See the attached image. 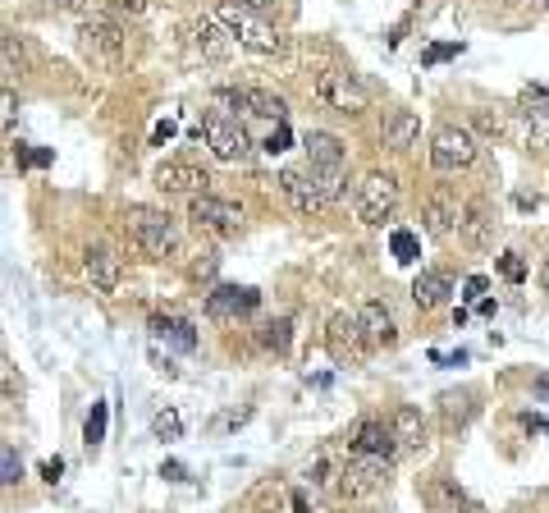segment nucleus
<instances>
[{"instance_id":"nucleus-22","label":"nucleus","mask_w":549,"mask_h":513,"mask_svg":"<svg viewBox=\"0 0 549 513\" xmlns=\"http://www.w3.org/2000/svg\"><path fill=\"white\" fill-rule=\"evenodd\" d=\"M421 225H426L431 239H449L453 225H458V202H453L449 193L426 197V202H421Z\"/></svg>"},{"instance_id":"nucleus-3","label":"nucleus","mask_w":549,"mask_h":513,"mask_svg":"<svg viewBox=\"0 0 549 513\" xmlns=\"http://www.w3.org/2000/svg\"><path fill=\"white\" fill-rule=\"evenodd\" d=\"M371 339L362 330V317L357 312H334L330 326H325V353H330L334 367H362Z\"/></svg>"},{"instance_id":"nucleus-6","label":"nucleus","mask_w":549,"mask_h":513,"mask_svg":"<svg viewBox=\"0 0 549 513\" xmlns=\"http://www.w3.org/2000/svg\"><path fill=\"white\" fill-rule=\"evenodd\" d=\"M312 97L321 101L325 110H334V115H362L366 110V88L357 83L353 74H344V69H321V74L312 78Z\"/></svg>"},{"instance_id":"nucleus-11","label":"nucleus","mask_w":549,"mask_h":513,"mask_svg":"<svg viewBox=\"0 0 549 513\" xmlns=\"http://www.w3.org/2000/svg\"><path fill=\"white\" fill-rule=\"evenodd\" d=\"M275 184H280V193L289 197V207L302 211V216H316V211L330 207V202H325V193H321V184H316V175H312V165H307V170H298V165H284Z\"/></svg>"},{"instance_id":"nucleus-4","label":"nucleus","mask_w":549,"mask_h":513,"mask_svg":"<svg viewBox=\"0 0 549 513\" xmlns=\"http://www.w3.org/2000/svg\"><path fill=\"white\" fill-rule=\"evenodd\" d=\"M124 225H129V234L138 239V248L151 252V257H165V252H174L179 230H174L170 211H161V207H124Z\"/></svg>"},{"instance_id":"nucleus-50","label":"nucleus","mask_w":549,"mask_h":513,"mask_svg":"<svg viewBox=\"0 0 549 513\" xmlns=\"http://www.w3.org/2000/svg\"><path fill=\"white\" fill-rule=\"evenodd\" d=\"M504 5H517V0H504Z\"/></svg>"},{"instance_id":"nucleus-34","label":"nucleus","mask_w":549,"mask_h":513,"mask_svg":"<svg viewBox=\"0 0 549 513\" xmlns=\"http://www.w3.org/2000/svg\"><path fill=\"white\" fill-rule=\"evenodd\" d=\"M289 147H293V133L284 129V124H275V133L261 142V152H266V156H280V152H289Z\"/></svg>"},{"instance_id":"nucleus-24","label":"nucleus","mask_w":549,"mask_h":513,"mask_svg":"<svg viewBox=\"0 0 549 513\" xmlns=\"http://www.w3.org/2000/svg\"><path fill=\"white\" fill-rule=\"evenodd\" d=\"M513 133L522 147H549V110H517L513 120Z\"/></svg>"},{"instance_id":"nucleus-21","label":"nucleus","mask_w":549,"mask_h":513,"mask_svg":"<svg viewBox=\"0 0 549 513\" xmlns=\"http://www.w3.org/2000/svg\"><path fill=\"white\" fill-rule=\"evenodd\" d=\"M453 294V275L449 271H421L417 280H412V303L421 307V312H435V307H444Z\"/></svg>"},{"instance_id":"nucleus-48","label":"nucleus","mask_w":549,"mask_h":513,"mask_svg":"<svg viewBox=\"0 0 549 513\" xmlns=\"http://www.w3.org/2000/svg\"><path fill=\"white\" fill-rule=\"evenodd\" d=\"M55 10H78V5H83V0H51Z\"/></svg>"},{"instance_id":"nucleus-49","label":"nucleus","mask_w":549,"mask_h":513,"mask_svg":"<svg viewBox=\"0 0 549 513\" xmlns=\"http://www.w3.org/2000/svg\"><path fill=\"white\" fill-rule=\"evenodd\" d=\"M257 513H275V509H257Z\"/></svg>"},{"instance_id":"nucleus-2","label":"nucleus","mask_w":549,"mask_h":513,"mask_svg":"<svg viewBox=\"0 0 549 513\" xmlns=\"http://www.w3.org/2000/svg\"><path fill=\"white\" fill-rule=\"evenodd\" d=\"M431 170L435 175H458L476 161V133L467 124H440L431 133Z\"/></svg>"},{"instance_id":"nucleus-40","label":"nucleus","mask_w":549,"mask_h":513,"mask_svg":"<svg viewBox=\"0 0 549 513\" xmlns=\"http://www.w3.org/2000/svg\"><path fill=\"white\" fill-rule=\"evenodd\" d=\"M463 289H467V294H463V298H481V294H485V289H490V280H485V275H472V280H467V284H463Z\"/></svg>"},{"instance_id":"nucleus-28","label":"nucleus","mask_w":549,"mask_h":513,"mask_svg":"<svg viewBox=\"0 0 549 513\" xmlns=\"http://www.w3.org/2000/svg\"><path fill=\"white\" fill-rule=\"evenodd\" d=\"M312 175H316V184H321L325 202H339V197H348V175H344V170H316V165H312Z\"/></svg>"},{"instance_id":"nucleus-37","label":"nucleus","mask_w":549,"mask_h":513,"mask_svg":"<svg viewBox=\"0 0 549 513\" xmlns=\"http://www.w3.org/2000/svg\"><path fill=\"white\" fill-rule=\"evenodd\" d=\"M193 280H211V275H216V252H202V262H193Z\"/></svg>"},{"instance_id":"nucleus-23","label":"nucleus","mask_w":549,"mask_h":513,"mask_svg":"<svg viewBox=\"0 0 549 513\" xmlns=\"http://www.w3.org/2000/svg\"><path fill=\"white\" fill-rule=\"evenodd\" d=\"M302 152H307V161L316 165V170H344V142L334 138V133L325 129H312L307 138H302Z\"/></svg>"},{"instance_id":"nucleus-19","label":"nucleus","mask_w":549,"mask_h":513,"mask_svg":"<svg viewBox=\"0 0 549 513\" xmlns=\"http://www.w3.org/2000/svg\"><path fill=\"white\" fill-rule=\"evenodd\" d=\"M417 138H421V120L412 110H385V120H380V147L408 152V147H417Z\"/></svg>"},{"instance_id":"nucleus-32","label":"nucleus","mask_w":549,"mask_h":513,"mask_svg":"<svg viewBox=\"0 0 549 513\" xmlns=\"http://www.w3.org/2000/svg\"><path fill=\"white\" fill-rule=\"evenodd\" d=\"M472 129L485 133V138H504V133H508V120H504V115H490V110H476V115H472Z\"/></svg>"},{"instance_id":"nucleus-13","label":"nucleus","mask_w":549,"mask_h":513,"mask_svg":"<svg viewBox=\"0 0 549 513\" xmlns=\"http://www.w3.org/2000/svg\"><path fill=\"white\" fill-rule=\"evenodd\" d=\"M257 303H261V294L252 284H216V289L206 294V317L234 321V317H243V312H252Z\"/></svg>"},{"instance_id":"nucleus-45","label":"nucleus","mask_w":549,"mask_h":513,"mask_svg":"<svg viewBox=\"0 0 549 513\" xmlns=\"http://www.w3.org/2000/svg\"><path fill=\"white\" fill-rule=\"evenodd\" d=\"M522 426H527V431H545V417H540V413H522Z\"/></svg>"},{"instance_id":"nucleus-5","label":"nucleus","mask_w":549,"mask_h":513,"mask_svg":"<svg viewBox=\"0 0 549 513\" xmlns=\"http://www.w3.org/2000/svg\"><path fill=\"white\" fill-rule=\"evenodd\" d=\"M357 220L362 225H385L394 211H399V179L389 175V170H371V175L357 184Z\"/></svg>"},{"instance_id":"nucleus-31","label":"nucleus","mask_w":549,"mask_h":513,"mask_svg":"<svg viewBox=\"0 0 549 513\" xmlns=\"http://www.w3.org/2000/svg\"><path fill=\"white\" fill-rule=\"evenodd\" d=\"M83 440H87V449H97L106 440V404H92V413L83 422Z\"/></svg>"},{"instance_id":"nucleus-30","label":"nucleus","mask_w":549,"mask_h":513,"mask_svg":"<svg viewBox=\"0 0 549 513\" xmlns=\"http://www.w3.org/2000/svg\"><path fill=\"white\" fill-rule=\"evenodd\" d=\"M151 436L156 440H179L183 436V417L174 408H161V413L151 417Z\"/></svg>"},{"instance_id":"nucleus-25","label":"nucleus","mask_w":549,"mask_h":513,"mask_svg":"<svg viewBox=\"0 0 549 513\" xmlns=\"http://www.w3.org/2000/svg\"><path fill=\"white\" fill-rule=\"evenodd\" d=\"M151 335L161 339V344H174L179 353H193L197 349V330L179 317H151Z\"/></svg>"},{"instance_id":"nucleus-36","label":"nucleus","mask_w":549,"mask_h":513,"mask_svg":"<svg viewBox=\"0 0 549 513\" xmlns=\"http://www.w3.org/2000/svg\"><path fill=\"white\" fill-rule=\"evenodd\" d=\"M243 422H252V408H229V413L216 417V431H238Z\"/></svg>"},{"instance_id":"nucleus-29","label":"nucleus","mask_w":549,"mask_h":513,"mask_svg":"<svg viewBox=\"0 0 549 513\" xmlns=\"http://www.w3.org/2000/svg\"><path fill=\"white\" fill-rule=\"evenodd\" d=\"M389 248H394V262H403V266L421 257V243H417V234L412 230H394L389 234Z\"/></svg>"},{"instance_id":"nucleus-39","label":"nucleus","mask_w":549,"mask_h":513,"mask_svg":"<svg viewBox=\"0 0 549 513\" xmlns=\"http://www.w3.org/2000/svg\"><path fill=\"white\" fill-rule=\"evenodd\" d=\"M60 472H65V459H46L42 463V481H51V486L60 481Z\"/></svg>"},{"instance_id":"nucleus-9","label":"nucleus","mask_w":549,"mask_h":513,"mask_svg":"<svg viewBox=\"0 0 549 513\" xmlns=\"http://www.w3.org/2000/svg\"><path fill=\"white\" fill-rule=\"evenodd\" d=\"M216 101L225 110L257 115V120H275V124H284V115H289L284 97H275V92H266V88H216Z\"/></svg>"},{"instance_id":"nucleus-38","label":"nucleus","mask_w":549,"mask_h":513,"mask_svg":"<svg viewBox=\"0 0 549 513\" xmlns=\"http://www.w3.org/2000/svg\"><path fill=\"white\" fill-rule=\"evenodd\" d=\"M458 51H463V46H431L421 60H426V65H440V60H449V55H458Z\"/></svg>"},{"instance_id":"nucleus-15","label":"nucleus","mask_w":549,"mask_h":513,"mask_svg":"<svg viewBox=\"0 0 549 513\" xmlns=\"http://www.w3.org/2000/svg\"><path fill=\"white\" fill-rule=\"evenodd\" d=\"M78 37H83L87 51H101L106 60H119L124 55V28H119L110 14H92V19L78 23Z\"/></svg>"},{"instance_id":"nucleus-41","label":"nucleus","mask_w":549,"mask_h":513,"mask_svg":"<svg viewBox=\"0 0 549 513\" xmlns=\"http://www.w3.org/2000/svg\"><path fill=\"white\" fill-rule=\"evenodd\" d=\"M531 394H536V399H545V404H549V376H545V372H536V376H531Z\"/></svg>"},{"instance_id":"nucleus-16","label":"nucleus","mask_w":549,"mask_h":513,"mask_svg":"<svg viewBox=\"0 0 549 513\" xmlns=\"http://www.w3.org/2000/svg\"><path fill=\"white\" fill-rule=\"evenodd\" d=\"M458 234L472 248H485V243L495 239V207L485 197H467L463 207H458Z\"/></svg>"},{"instance_id":"nucleus-42","label":"nucleus","mask_w":549,"mask_h":513,"mask_svg":"<svg viewBox=\"0 0 549 513\" xmlns=\"http://www.w3.org/2000/svg\"><path fill=\"white\" fill-rule=\"evenodd\" d=\"M238 5H248L252 14H270L275 5H284V0H238Z\"/></svg>"},{"instance_id":"nucleus-35","label":"nucleus","mask_w":549,"mask_h":513,"mask_svg":"<svg viewBox=\"0 0 549 513\" xmlns=\"http://www.w3.org/2000/svg\"><path fill=\"white\" fill-rule=\"evenodd\" d=\"M499 275H504V280H527V266H522V257H517V252H504V257H499Z\"/></svg>"},{"instance_id":"nucleus-43","label":"nucleus","mask_w":549,"mask_h":513,"mask_svg":"<svg viewBox=\"0 0 549 513\" xmlns=\"http://www.w3.org/2000/svg\"><path fill=\"white\" fill-rule=\"evenodd\" d=\"M106 5L119 14H142V0H106Z\"/></svg>"},{"instance_id":"nucleus-26","label":"nucleus","mask_w":549,"mask_h":513,"mask_svg":"<svg viewBox=\"0 0 549 513\" xmlns=\"http://www.w3.org/2000/svg\"><path fill=\"white\" fill-rule=\"evenodd\" d=\"M229 33H220V19L211 14V19H197L193 23V42H197V51L202 55H211V60H225L229 55V42H225Z\"/></svg>"},{"instance_id":"nucleus-10","label":"nucleus","mask_w":549,"mask_h":513,"mask_svg":"<svg viewBox=\"0 0 549 513\" xmlns=\"http://www.w3.org/2000/svg\"><path fill=\"white\" fill-rule=\"evenodd\" d=\"M151 184L161 188V193H174V197L211 193V175L193 161H161L156 170H151Z\"/></svg>"},{"instance_id":"nucleus-1","label":"nucleus","mask_w":549,"mask_h":513,"mask_svg":"<svg viewBox=\"0 0 549 513\" xmlns=\"http://www.w3.org/2000/svg\"><path fill=\"white\" fill-rule=\"evenodd\" d=\"M216 19L229 33V42L248 46V51H257V55H280L284 51V37L275 33L270 23H261V14H252L248 5H238V0H220Z\"/></svg>"},{"instance_id":"nucleus-44","label":"nucleus","mask_w":549,"mask_h":513,"mask_svg":"<svg viewBox=\"0 0 549 513\" xmlns=\"http://www.w3.org/2000/svg\"><path fill=\"white\" fill-rule=\"evenodd\" d=\"M165 138H174V124L165 120V124H156V129H151V142H156V147H161Z\"/></svg>"},{"instance_id":"nucleus-18","label":"nucleus","mask_w":549,"mask_h":513,"mask_svg":"<svg viewBox=\"0 0 549 513\" xmlns=\"http://www.w3.org/2000/svg\"><path fill=\"white\" fill-rule=\"evenodd\" d=\"M389 426H394L399 449H426L431 445V422H426V413H421L417 404H399L394 408V417H389Z\"/></svg>"},{"instance_id":"nucleus-17","label":"nucleus","mask_w":549,"mask_h":513,"mask_svg":"<svg viewBox=\"0 0 549 513\" xmlns=\"http://www.w3.org/2000/svg\"><path fill=\"white\" fill-rule=\"evenodd\" d=\"M353 459H362V454H376V459H389L394 463V454H399V440H394V426L376 422V417H366L362 426L353 431Z\"/></svg>"},{"instance_id":"nucleus-8","label":"nucleus","mask_w":549,"mask_h":513,"mask_svg":"<svg viewBox=\"0 0 549 513\" xmlns=\"http://www.w3.org/2000/svg\"><path fill=\"white\" fill-rule=\"evenodd\" d=\"M188 220L206 234H238L243 230V207L216 193H197V197H188Z\"/></svg>"},{"instance_id":"nucleus-27","label":"nucleus","mask_w":549,"mask_h":513,"mask_svg":"<svg viewBox=\"0 0 549 513\" xmlns=\"http://www.w3.org/2000/svg\"><path fill=\"white\" fill-rule=\"evenodd\" d=\"M289 344H293V321H270V326H261V349L289 353Z\"/></svg>"},{"instance_id":"nucleus-12","label":"nucleus","mask_w":549,"mask_h":513,"mask_svg":"<svg viewBox=\"0 0 549 513\" xmlns=\"http://www.w3.org/2000/svg\"><path fill=\"white\" fill-rule=\"evenodd\" d=\"M385 481H389V459L362 454V459H353L344 472H339V495H344V500H362V495L380 491Z\"/></svg>"},{"instance_id":"nucleus-14","label":"nucleus","mask_w":549,"mask_h":513,"mask_svg":"<svg viewBox=\"0 0 549 513\" xmlns=\"http://www.w3.org/2000/svg\"><path fill=\"white\" fill-rule=\"evenodd\" d=\"M83 271L97 294H115L119 280H124V257H119L115 248H106V243H92V248L83 252Z\"/></svg>"},{"instance_id":"nucleus-47","label":"nucleus","mask_w":549,"mask_h":513,"mask_svg":"<svg viewBox=\"0 0 549 513\" xmlns=\"http://www.w3.org/2000/svg\"><path fill=\"white\" fill-rule=\"evenodd\" d=\"M161 477H170V481H183V468H179V463H165V468H161Z\"/></svg>"},{"instance_id":"nucleus-33","label":"nucleus","mask_w":549,"mask_h":513,"mask_svg":"<svg viewBox=\"0 0 549 513\" xmlns=\"http://www.w3.org/2000/svg\"><path fill=\"white\" fill-rule=\"evenodd\" d=\"M0 472H5V477H0L5 486H19V481H23V468H19V454H14V445L0 449Z\"/></svg>"},{"instance_id":"nucleus-46","label":"nucleus","mask_w":549,"mask_h":513,"mask_svg":"<svg viewBox=\"0 0 549 513\" xmlns=\"http://www.w3.org/2000/svg\"><path fill=\"white\" fill-rule=\"evenodd\" d=\"M289 509H293V513H307V491H293V495H289Z\"/></svg>"},{"instance_id":"nucleus-20","label":"nucleus","mask_w":549,"mask_h":513,"mask_svg":"<svg viewBox=\"0 0 549 513\" xmlns=\"http://www.w3.org/2000/svg\"><path fill=\"white\" fill-rule=\"evenodd\" d=\"M357 317H362V330L371 344H380V349H389L394 339H399V326H394V312H389L380 298H366L362 307H357Z\"/></svg>"},{"instance_id":"nucleus-7","label":"nucleus","mask_w":549,"mask_h":513,"mask_svg":"<svg viewBox=\"0 0 549 513\" xmlns=\"http://www.w3.org/2000/svg\"><path fill=\"white\" fill-rule=\"evenodd\" d=\"M202 133H206V147H211L216 161H225V165L252 161V138L234 115H202Z\"/></svg>"}]
</instances>
